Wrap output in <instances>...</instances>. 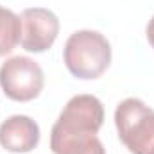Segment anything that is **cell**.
<instances>
[{"mask_svg":"<svg viewBox=\"0 0 154 154\" xmlns=\"http://www.w3.org/2000/svg\"><path fill=\"white\" fill-rule=\"evenodd\" d=\"M104 122L102 102L93 95H75L68 100L57 118V125L97 134Z\"/></svg>","mask_w":154,"mask_h":154,"instance_id":"obj_5","label":"cell"},{"mask_svg":"<svg viewBox=\"0 0 154 154\" xmlns=\"http://www.w3.org/2000/svg\"><path fill=\"white\" fill-rule=\"evenodd\" d=\"M22 38L20 45L27 52H45L48 50L59 34L57 16L43 7H29L22 13Z\"/></svg>","mask_w":154,"mask_h":154,"instance_id":"obj_4","label":"cell"},{"mask_svg":"<svg viewBox=\"0 0 154 154\" xmlns=\"http://www.w3.org/2000/svg\"><path fill=\"white\" fill-rule=\"evenodd\" d=\"M65 65L77 79H97L111 63L109 41L97 31H77L66 39Z\"/></svg>","mask_w":154,"mask_h":154,"instance_id":"obj_1","label":"cell"},{"mask_svg":"<svg viewBox=\"0 0 154 154\" xmlns=\"http://www.w3.org/2000/svg\"><path fill=\"white\" fill-rule=\"evenodd\" d=\"M115 125L129 152L154 154V109L140 99H125L116 106Z\"/></svg>","mask_w":154,"mask_h":154,"instance_id":"obj_2","label":"cell"},{"mask_svg":"<svg viewBox=\"0 0 154 154\" xmlns=\"http://www.w3.org/2000/svg\"><path fill=\"white\" fill-rule=\"evenodd\" d=\"M45 84L43 70L25 56H14L0 66V86L4 93L16 102L34 100Z\"/></svg>","mask_w":154,"mask_h":154,"instance_id":"obj_3","label":"cell"},{"mask_svg":"<svg viewBox=\"0 0 154 154\" xmlns=\"http://www.w3.org/2000/svg\"><path fill=\"white\" fill-rule=\"evenodd\" d=\"M147 39H149L151 47L154 48V16L149 20V23H147Z\"/></svg>","mask_w":154,"mask_h":154,"instance_id":"obj_9","label":"cell"},{"mask_svg":"<svg viewBox=\"0 0 154 154\" xmlns=\"http://www.w3.org/2000/svg\"><path fill=\"white\" fill-rule=\"evenodd\" d=\"M39 143L38 124L25 115H13L0 124V145L9 152H31Z\"/></svg>","mask_w":154,"mask_h":154,"instance_id":"obj_6","label":"cell"},{"mask_svg":"<svg viewBox=\"0 0 154 154\" xmlns=\"http://www.w3.org/2000/svg\"><path fill=\"white\" fill-rule=\"evenodd\" d=\"M22 38V20L11 9L0 5V57L13 52Z\"/></svg>","mask_w":154,"mask_h":154,"instance_id":"obj_8","label":"cell"},{"mask_svg":"<svg viewBox=\"0 0 154 154\" xmlns=\"http://www.w3.org/2000/svg\"><path fill=\"white\" fill-rule=\"evenodd\" d=\"M50 149L54 154H106L97 134L66 129L57 124H54L50 133Z\"/></svg>","mask_w":154,"mask_h":154,"instance_id":"obj_7","label":"cell"}]
</instances>
